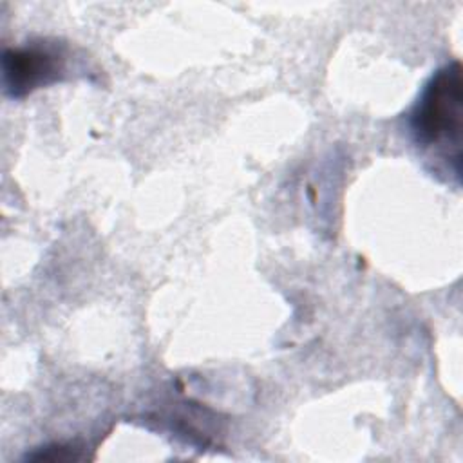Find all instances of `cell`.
Instances as JSON below:
<instances>
[{"label": "cell", "instance_id": "cell-1", "mask_svg": "<svg viewBox=\"0 0 463 463\" xmlns=\"http://www.w3.org/2000/svg\"><path fill=\"white\" fill-rule=\"evenodd\" d=\"M461 65L459 61H450L438 69L425 83L409 114V130L414 143L430 159L443 161L456 181L461 172Z\"/></svg>", "mask_w": 463, "mask_h": 463}, {"label": "cell", "instance_id": "cell-2", "mask_svg": "<svg viewBox=\"0 0 463 463\" xmlns=\"http://www.w3.org/2000/svg\"><path fill=\"white\" fill-rule=\"evenodd\" d=\"M2 65L7 94L20 98L42 85L58 81L65 71V52L58 43L36 42L5 49Z\"/></svg>", "mask_w": 463, "mask_h": 463}]
</instances>
